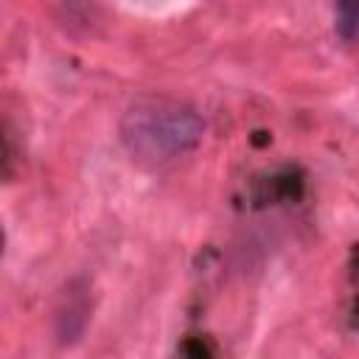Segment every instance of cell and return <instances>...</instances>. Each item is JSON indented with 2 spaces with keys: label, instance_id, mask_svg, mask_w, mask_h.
<instances>
[{
  "label": "cell",
  "instance_id": "obj_1",
  "mask_svg": "<svg viewBox=\"0 0 359 359\" xmlns=\"http://www.w3.org/2000/svg\"><path fill=\"white\" fill-rule=\"evenodd\" d=\"M202 118L177 101L146 98L132 104L121 118V140L126 151L146 165H163L202 140Z\"/></svg>",
  "mask_w": 359,
  "mask_h": 359
},
{
  "label": "cell",
  "instance_id": "obj_2",
  "mask_svg": "<svg viewBox=\"0 0 359 359\" xmlns=\"http://www.w3.org/2000/svg\"><path fill=\"white\" fill-rule=\"evenodd\" d=\"M359 31V3H339L337 6V34L342 39H353Z\"/></svg>",
  "mask_w": 359,
  "mask_h": 359
}]
</instances>
